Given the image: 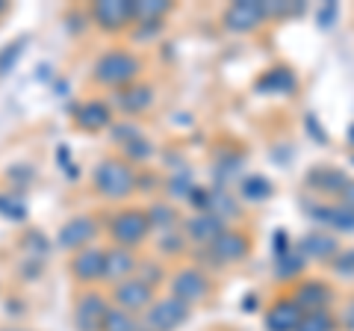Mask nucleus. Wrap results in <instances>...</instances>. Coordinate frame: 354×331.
I'll use <instances>...</instances> for the list:
<instances>
[{"label":"nucleus","mask_w":354,"mask_h":331,"mask_svg":"<svg viewBox=\"0 0 354 331\" xmlns=\"http://www.w3.org/2000/svg\"><path fill=\"white\" fill-rule=\"evenodd\" d=\"M186 319V311H183V302L177 299H162L157 302L148 311V328L153 331H171L174 325H180Z\"/></svg>","instance_id":"3"},{"label":"nucleus","mask_w":354,"mask_h":331,"mask_svg":"<svg viewBox=\"0 0 354 331\" xmlns=\"http://www.w3.org/2000/svg\"><path fill=\"white\" fill-rule=\"evenodd\" d=\"M104 328L106 331H136V323H133L130 314H124V311H106Z\"/></svg>","instance_id":"21"},{"label":"nucleus","mask_w":354,"mask_h":331,"mask_svg":"<svg viewBox=\"0 0 354 331\" xmlns=\"http://www.w3.org/2000/svg\"><path fill=\"white\" fill-rule=\"evenodd\" d=\"M334 323H330V314L328 311H310L301 316V323H298L295 331H330Z\"/></svg>","instance_id":"18"},{"label":"nucleus","mask_w":354,"mask_h":331,"mask_svg":"<svg viewBox=\"0 0 354 331\" xmlns=\"http://www.w3.org/2000/svg\"><path fill=\"white\" fill-rule=\"evenodd\" d=\"M301 316L304 314L295 302H278L269 311V316H266V325H269V331H295Z\"/></svg>","instance_id":"6"},{"label":"nucleus","mask_w":354,"mask_h":331,"mask_svg":"<svg viewBox=\"0 0 354 331\" xmlns=\"http://www.w3.org/2000/svg\"><path fill=\"white\" fill-rule=\"evenodd\" d=\"M153 213H157V222L160 225H169L171 222V211H169V207H153ZM151 213V216H153Z\"/></svg>","instance_id":"26"},{"label":"nucleus","mask_w":354,"mask_h":331,"mask_svg":"<svg viewBox=\"0 0 354 331\" xmlns=\"http://www.w3.org/2000/svg\"><path fill=\"white\" fill-rule=\"evenodd\" d=\"M136 74V60H130L127 53H106L97 62V77L104 83H127Z\"/></svg>","instance_id":"2"},{"label":"nucleus","mask_w":354,"mask_h":331,"mask_svg":"<svg viewBox=\"0 0 354 331\" xmlns=\"http://www.w3.org/2000/svg\"><path fill=\"white\" fill-rule=\"evenodd\" d=\"M165 3H151V0H145V3H133V15H160V12H165Z\"/></svg>","instance_id":"24"},{"label":"nucleus","mask_w":354,"mask_h":331,"mask_svg":"<svg viewBox=\"0 0 354 331\" xmlns=\"http://www.w3.org/2000/svg\"><path fill=\"white\" fill-rule=\"evenodd\" d=\"M133 269V258L127 255V251H109L106 255V275H124Z\"/></svg>","instance_id":"19"},{"label":"nucleus","mask_w":354,"mask_h":331,"mask_svg":"<svg viewBox=\"0 0 354 331\" xmlns=\"http://www.w3.org/2000/svg\"><path fill=\"white\" fill-rule=\"evenodd\" d=\"M242 190H245V195L248 198H254V202H260V198H266L272 193V186L266 184L263 178H248L245 184H242Z\"/></svg>","instance_id":"23"},{"label":"nucleus","mask_w":354,"mask_h":331,"mask_svg":"<svg viewBox=\"0 0 354 331\" xmlns=\"http://www.w3.org/2000/svg\"><path fill=\"white\" fill-rule=\"evenodd\" d=\"M242 251H245V240L236 237V234H221V237L216 240V255H218V258L230 260V258H239Z\"/></svg>","instance_id":"16"},{"label":"nucleus","mask_w":354,"mask_h":331,"mask_svg":"<svg viewBox=\"0 0 354 331\" xmlns=\"http://www.w3.org/2000/svg\"><path fill=\"white\" fill-rule=\"evenodd\" d=\"M316 219H322V222H330L342 231H354V211L351 207H322V211H316Z\"/></svg>","instance_id":"15"},{"label":"nucleus","mask_w":354,"mask_h":331,"mask_svg":"<svg viewBox=\"0 0 354 331\" xmlns=\"http://www.w3.org/2000/svg\"><path fill=\"white\" fill-rule=\"evenodd\" d=\"M74 272L80 275V278H97V275H106V255L104 251H95V249H88L83 251L80 258L74 260Z\"/></svg>","instance_id":"11"},{"label":"nucleus","mask_w":354,"mask_h":331,"mask_svg":"<svg viewBox=\"0 0 354 331\" xmlns=\"http://www.w3.org/2000/svg\"><path fill=\"white\" fill-rule=\"evenodd\" d=\"M0 9H3V3H0Z\"/></svg>","instance_id":"27"},{"label":"nucleus","mask_w":354,"mask_h":331,"mask_svg":"<svg viewBox=\"0 0 354 331\" xmlns=\"http://www.w3.org/2000/svg\"><path fill=\"white\" fill-rule=\"evenodd\" d=\"M95 15L104 27H118L133 15V6L127 3V0H104V3L95 6Z\"/></svg>","instance_id":"9"},{"label":"nucleus","mask_w":354,"mask_h":331,"mask_svg":"<svg viewBox=\"0 0 354 331\" xmlns=\"http://www.w3.org/2000/svg\"><path fill=\"white\" fill-rule=\"evenodd\" d=\"M189 234L195 240H204V242H216L221 237V222L216 213H204V216H195L189 222Z\"/></svg>","instance_id":"13"},{"label":"nucleus","mask_w":354,"mask_h":331,"mask_svg":"<svg viewBox=\"0 0 354 331\" xmlns=\"http://www.w3.org/2000/svg\"><path fill=\"white\" fill-rule=\"evenodd\" d=\"M204 278L198 272H192V269H186V272H180L174 278V299L177 302H195V299H201L204 296Z\"/></svg>","instance_id":"8"},{"label":"nucleus","mask_w":354,"mask_h":331,"mask_svg":"<svg viewBox=\"0 0 354 331\" xmlns=\"http://www.w3.org/2000/svg\"><path fill=\"white\" fill-rule=\"evenodd\" d=\"M77 118H80V125H86V127H101L109 121V109L104 104H86V107H80Z\"/></svg>","instance_id":"17"},{"label":"nucleus","mask_w":354,"mask_h":331,"mask_svg":"<svg viewBox=\"0 0 354 331\" xmlns=\"http://www.w3.org/2000/svg\"><path fill=\"white\" fill-rule=\"evenodd\" d=\"M104 319H106V302L101 299V296H95V293L83 296V302H80V316H77L80 328H83V331H97V328L104 325Z\"/></svg>","instance_id":"7"},{"label":"nucleus","mask_w":354,"mask_h":331,"mask_svg":"<svg viewBox=\"0 0 354 331\" xmlns=\"http://www.w3.org/2000/svg\"><path fill=\"white\" fill-rule=\"evenodd\" d=\"M130 186H133V175L121 163H104L101 169H97V190L104 195L121 198L130 193Z\"/></svg>","instance_id":"1"},{"label":"nucleus","mask_w":354,"mask_h":331,"mask_svg":"<svg viewBox=\"0 0 354 331\" xmlns=\"http://www.w3.org/2000/svg\"><path fill=\"white\" fill-rule=\"evenodd\" d=\"M266 15V6L263 3H254V0H242V3H234L227 9V27L234 30H251L260 24V18Z\"/></svg>","instance_id":"5"},{"label":"nucleus","mask_w":354,"mask_h":331,"mask_svg":"<svg viewBox=\"0 0 354 331\" xmlns=\"http://www.w3.org/2000/svg\"><path fill=\"white\" fill-rule=\"evenodd\" d=\"M92 234H95V222H92V219H88V216H77V219H71V222L59 231V242L65 249H71V246H80V242L92 240Z\"/></svg>","instance_id":"10"},{"label":"nucleus","mask_w":354,"mask_h":331,"mask_svg":"<svg viewBox=\"0 0 354 331\" xmlns=\"http://www.w3.org/2000/svg\"><path fill=\"white\" fill-rule=\"evenodd\" d=\"M304 251H310V255H316V258H325L334 251V240H328V237H307L304 242Z\"/></svg>","instance_id":"22"},{"label":"nucleus","mask_w":354,"mask_h":331,"mask_svg":"<svg viewBox=\"0 0 354 331\" xmlns=\"http://www.w3.org/2000/svg\"><path fill=\"white\" fill-rule=\"evenodd\" d=\"M325 302H328V290H322V284H304L295 296V305L310 307V311H322Z\"/></svg>","instance_id":"14"},{"label":"nucleus","mask_w":354,"mask_h":331,"mask_svg":"<svg viewBox=\"0 0 354 331\" xmlns=\"http://www.w3.org/2000/svg\"><path fill=\"white\" fill-rule=\"evenodd\" d=\"M337 272L339 275H354V249L342 251V255L337 258Z\"/></svg>","instance_id":"25"},{"label":"nucleus","mask_w":354,"mask_h":331,"mask_svg":"<svg viewBox=\"0 0 354 331\" xmlns=\"http://www.w3.org/2000/svg\"><path fill=\"white\" fill-rule=\"evenodd\" d=\"M115 296H118V302L124 305V307H142V305H148V299H151V287L148 284H142V281H130V284H121L118 290H115Z\"/></svg>","instance_id":"12"},{"label":"nucleus","mask_w":354,"mask_h":331,"mask_svg":"<svg viewBox=\"0 0 354 331\" xmlns=\"http://www.w3.org/2000/svg\"><path fill=\"white\" fill-rule=\"evenodd\" d=\"M121 104L127 109H145L151 104V89L148 86H136V89H130L127 95H121Z\"/></svg>","instance_id":"20"},{"label":"nucleus","mask_w":354,"mask_h":331,"mask_svg":"<svg viewBox=\"0 0 354 331\" xmlns=\"http://www.w3.org/2000/svg\"><path fill=\"white\" fill-rule=\"evenodd\" d=\"M145 231H148V219L142 213H121L115 219V225H113V234H115V240L121 242V246L139 242L142 237H145Z\"/></svg>","instance_id":"4"}]
</instances>
